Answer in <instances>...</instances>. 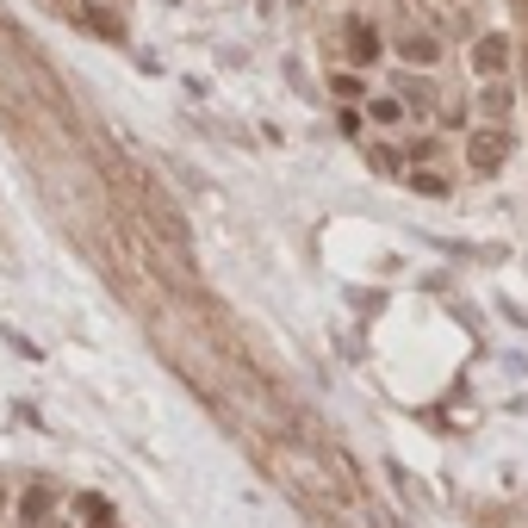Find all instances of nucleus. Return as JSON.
<instances>
[{"instance_id":"1","label":"nucleus","mask_w":528,"mask_h":528,"mask_svg":"<svg viewBox=\"0 0 528 528\" xmlns=\"http://www.w3.org/2000/svg\"><path fill=\"white\" fill-rule=\"evenodd\" d=\"M50 504H56L50 485H25V491H19V528H44L50 523Z\"/></svg>"},{"instance_id":"2","label":"nucleus","mask_w":528,"mask_h":528,"mask_svg":"<svg viewBox=\"0 0 528 528\" xmlns=\"http://www.w3.org/2000/svg\"><path fill=\"white\" fill-rule=\"evenodd\" d=\"M498 162H504V137H498V131H479V137H473V168H479V174H491Z\"/></svg>"},{"instance_id":"3","label":"nucleus","mask_w":528,"mask_h":528,"mask_svg":"<svg viewBox=\"0 0 528 528\" xmlns=\"http://www.w3.org/2000/svg\"><path fill=\"white\" fill-rule=\"evenodd\" d=\"M473 63H479L485 75H498V69L510 63V44H504V38H479V50H473Z\"/></svg>"},{"instance_id":"4","label":"nucleus","mask_w":528,"mask_h":528,"mask_svg":"<svg viewBox=\"0 0 528 528\" xmlns=\"http://www.w3.org/2000/svg\"><path fill=\"white\" fill-rule=\"evenodd\" d=\"M348 50H355V63H373V56H380L373 25H361V19H355V25H348Z\"/></svg>"},{"instance_id":"5","label":"nucleus","mask_w":528,"mask_h":528,"mask_svg":"<svg viewBox=\"0 0 528 528\" xmlns=\"http://www.w3.org/2000/svg\"><path fill=\"white\" fill-rule=\"evenodd\" d=\"M398 56H410V63H435L441 44H435V38H398Z\"/></svg>"},{"instance_id":"6","label":"nucleus","mask_w":528,"mask_h":528,"mask_svg":"<svg viewBox=\"0 0 528 528\" xmlns=\"http://www.w3.org/2000/svg\"><path fill=\"white\" fill-rule=\"evenodd\" d=\"M373 119H380V125H398V119H404V106H398V100H373Z\"/></svg>"},{"instance_id":"7","label":"nucleus","mask_w":528,"mask_h":528,"mask_svg":"<svg viewBox=\"0 0 528 528\" xmlns=\"http://www.w3.org/2000/svg\"><path fill=\"white\" fill-rule=\"evenodd\" d=\"M485 113H498V119H504V113H510V88H491V94H485Z\"/></svg>"},{"instance_id":"8","label":"nucleus","mask_w":528,"mask_h":528,"mask_svg":"<svg viewBox=\"0 0 528 528\" xmlns=\"http://www.w3.org/2000/svg\"><path fill=\"white\" fill-rule=\"evenodd\" d=\"M81 6H100V0H81Z\"/></svg>"},{"instance_id":"9","label":"nucleus","mask_w":528,"mask_h":528,"mask_svg":"<svg viewBox=\"0 0 528 528\" xmlns=\"http://www.w3.org/2000/svg\"><path fill=\"white\" fill-rule=\"evenodd\" d=\"M44 528H63V523H44Z\"/></svg>"},{"instance_id":"10","label":"nucleus","mask_w":528,"mask_h":528,"mask_svg":"<svg viewBox=\"0 0 528 528\" xmlns=\"http://www.w3.org/2000/svg\"><path fill=\"white\" fill-rule=\"evenodd\" d=\"M56 6H63V0H56Z\"/></svg>"}]
</instances>
